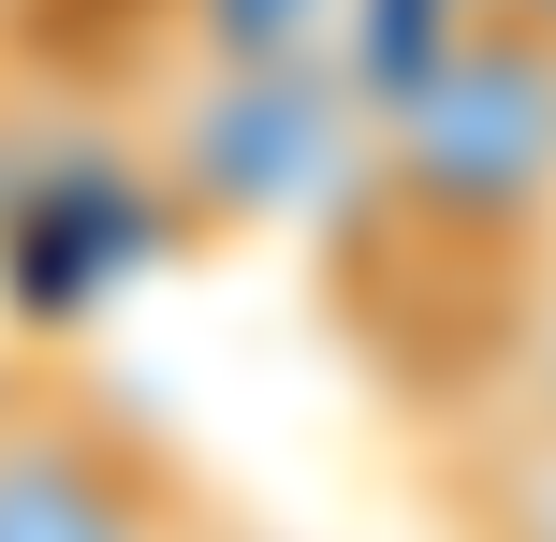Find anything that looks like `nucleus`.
I'll return each instance as SVG.
<instances>
[{"label":"nucleus","instance_id":"5","mask_svg":"<svg viewBox=\"0 0 556 542\" xmlns=\"http://www.w3.org/2000/svg\"><path fill=\"white\" fill-rule=\"evenodd\" d=\"M483 15H513V29H542V45H556V0H483Z\"/></svg>","mask_w":556,"mask_h":542},{"label":"nucleus","instance_id":"4","mask_svg":"<svg viewBox=\"0 0 556 542\" xmlns=\"http://www.w3.org/2000/svg\"><path fill=\"white\" fill-rule=\"evenodd\" d=\"M513 396H528V426H556V279L528 293V338H513Z\"/></svg>","mask_w":556,"mask_h":542},{"label":"nucleus","instance_id":"2","mask_svg":"<svg viewBox=\"0 0 556 542\" xmlns=\"http://www.w3.org/2000/svg\"><path fill=\"white\" fill-rule=\"evenodd\" d=\"M0 542H220V514L132 396L15 352L0 367Z\"/></svg>","mask_w":556,"mask_h":542},{"label":"nucleus","instance_id":"1","mask_svg":"<svg viewBox=\"0 0 556 542\" xmlns=\"http://www.w3.org/2000/svg\"><path fill=\"white\" fill-rule=\"evenodd\" d=\"M162 191L191 235H264L366 191V74L352 59H176Z\"/></svg>","mask_w":556,"mask_h":542},{"label":"nucleus","instance_id":"3","mask_svg":"<svg viewBox=\"0 0 556 542\" xmlns=\"http://www.w3.org/2000/svg\"><path fill=\"white\" fill-rule=\"evenodd\" d=\"M366 0H162L176 59H352Z\"/></svg>","mask_w":556,"mask_h":542},{"label":"nucleus","instance_id":"6","mask_svg":"<svg viewBox=\"0 0 556 542\" xmlns=\"http://www.w3.org/2000/svg\"><path fill=\"white\" fill-rule=\"evenodd\" d=\"M0 103H15V45H0Z\"/></svg>","mask_w":556,"mask_h":542}]
</instances>
